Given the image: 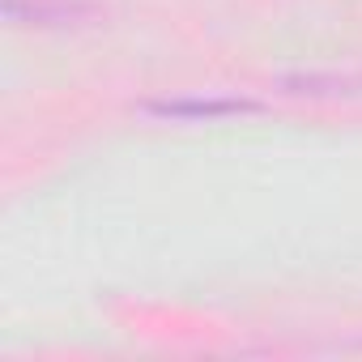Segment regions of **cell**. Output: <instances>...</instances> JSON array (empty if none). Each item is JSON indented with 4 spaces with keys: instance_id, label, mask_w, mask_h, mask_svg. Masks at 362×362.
<instances>
[{
    "instance_id": "1",
    "label": "cell",
    "mask_w": 362,
    "mask_h": 362,
    "mask_svg": "<svg viewBox=\"0 0 362 362\" xmlns=\"http://www.w3.org/2000/svg\"><path fill=\"white\" fill-rule=\"evenodd\" d=\"M149 111L162 119H222V115H247L256 111V103L247 98H170V103H153Z\"/></svg>"
}]
</instances>
